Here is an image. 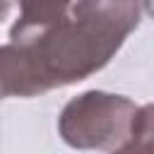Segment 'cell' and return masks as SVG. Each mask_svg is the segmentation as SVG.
<instances>
[{"label":"cell","instance_id":"1","mask_svg":"<svg viewBox=\"0 0 154 154\" xmlns=\"http://www.w3.org/2000/svg\"><path fill=\"white\" fill-rule=\"evenodd\" d=\"M135 24L137 0H77L70 17L31 41L0 51V99L84 79L108 60Z\"/></svg>","mask_w":154,"mask_h":154},{"label":"cell","instance_id":"2","mask_svg":"<svg viewBox=\"0 0 154 154\" xmlns=\"http://www.w3.org/2000/svg\"><path fill=\"white\" fill-rule=\"evenodd\" d=\"M67 0H22V22L14 24L12 38L19 41L26 36L29 29H48L63 19Z\"/></svg>","mask_w":154,"mask_h":154},{"label":"cell","instance_id":"3","mask_svg":"<svg viewBox=\"0 0 154 154\" xmlns=\"http://www.w3.org/2000/svg\"><path fill=\"white\" fill-rule=\"evenodd\" d=\"M116 154H154V106L137 111L130 130V142Z\"/></svg>","mask_w":154,"mask_h":154},{"label":"cell","instance_id":"4","mask_svg":"<svg viewBox=\"0 0 154 154\" xmlns=\"http://www.w3.org/2000/svg\"><path fill=\"white\" fill-rule=\"evenodd\" d=\"M7 12V0H0V17H5Z\"/></svg>","mask_w":154,"mask_h":154}]
</instances>
